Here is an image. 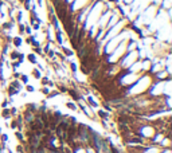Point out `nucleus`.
<instances>
[{
    "mask_svg": "<svg viewBox=\"0 0 172 153\" xmlns=\"http://www.w3.org/2000/svg\"><path fill=\"white\" fill-rule=\"evenodd\" d=\"M84 102L88 106H90L92 109H94V110L100 108V102H98V101L96 100L93 96H90V94H89V96H86V100H84Z\"/></svg>",
    "mask_w": 172,
    "mask_h": 153,
    "instance_id": "f257e3e1",
    "label": "nucleus"
},
{
    "mask_svg": "<svg viewBox=\"0 0 172 153\" xmlns=\"http://www.w3.org/2000/svg\"><path fill=\"white\" fill-rule=\"evenodd\" d=\"M94 113H96L98 120H109V117H110L109 112H106V110H104V109H100V108L94 110Z\"/></svg>",
    "mask_w": 172,
    "mask_h": 153,
    "instance_id": "f03ea898",
    "label": "nucleus"
},
{
    "mask_svg": "<svg viewBox=\"0 0 172 153\" xmlns=\"http://www.w3.org/2000/svg\"><path fill=\"white\" fill-rule=\"evenodd\" d=\"M54 42H55V44H58V46L65 44V40H63V31H62V30H57V31H55Z\"/></svg>",
    "mask_w": 172,
    "mask_h": 153,
    "instance_id": "7ed1b4c3",
    "label": "nucleus"
},
{
    "mask_svg": "<svg viewBox=\"0 0 172 153\" xmlns=\"http://www.w3.org/2000/svg\"><path fill=\"white\" fill-rule=\"evenodd\" d=\"M59 48H61V53L65 55L66 58H71V57H74V54L75 51L73 50V48H69L67 46H65V44H62V46H59Z\"/></svg>",
    "mask_w": 172,
    "mask_h": 153,
    "instance_id": "20e7f679",
    "label": "nucleus"
},
{
    "mask_svg": "<svg viewBox=\"0 0 172 153\" xmlns=\"http://www.w3.org/2000/svg\"><path fill=\"white\" fill-rule=\"evenodd\" d=\"M11 44H12V46L16 48V50H19V48L22 47V44H23V38L20 35L12 36V42H11Z\"/></svg>",
    "mask_w": 172,
    "mask_h": 153,
    "instance_id": "39448f33",
    "label": "nucleus"
},
{
    "mask_svg": "<svg viewBox=\"0 0 172 153\" xmlns=\"http://www.w3.org/2000/svg\"><path fill=\"white\" fill-rule=\"evenodd\" d=\"M26 61L28 62L30 65H34V66H35L38 62H39V61H38V55H36V54H34L32 51H31V53H28L26 55Z\"/></svg>",
    "mask_w": 172,
    "mask_h": 153,
    "instance_id": "423d86ee",
    "label": "nucleus"
},
{
    "mask_svg": "<svg viewBox=\"0 0 172 153\" xmlns=\"http://www.w3.org/2000/svg\"><path fill=\"white\" fill-rule=\"evenodd\" d=\"M0 118H3L4 121H7V120H11V118H12V116H11V113H9V108L0 109Z\"/></svg>",
    "mask_w": 172,
    "mask_h": 153,
    "instance_id": "0eeeda50",
    "label": "nucleus"
},
{
    "mask_svg": "<svg viewBox=\"0 0 172 153\" xmlns=\"http://www.w3.org/2000/svg\"><path fill=\"white\" fill-rule=\"evenodd\" d=\"M157 146H160V148H171V140H169V136H165L163 140L157 144Z\"/></svg>",
    "mask_w": 172,
    "mask_h": 153,
    "instance_id": "6e6552de",
    "label": "nucleus"
},
{
    "mask_svg": "<svg viewBox=\"0 0 172 153\" xmlns=\"http://www.w3.org/2000/svg\"><path fill=\"white\" fill-rule=\"evenodd\" d=\"M65 106H66L69 110H71V112H78V106H77V102H74V101H66L65 102Z\"/></svg>",
    "mask_w": 172,
    "mask_h": 153,
    "instance_id": "1a4fd4ad",
    "label": "nucleus"
},
{
    "mask_svg": "<svg viewBox=\"0 0 172 153\" xmlns=\"http://www.w3.org/2000/svg\"><path fill=\"white\" fill-rule=\"evenodd\" d=\"M42 75H43V73L40 70H38L36 67H32V70H31V77L34 79H36V81H39L40 78H42Z\"/></svg>",
    "mask_w": 172,
    "mask_h": 153,
    "instance_id": "9d476101",
    "label": "nucleus"
},
{
    "mask_svg": "<svg viewBox=\"0 0 172 153\" xmlns=\"http://www.w3.org/2000/svg\"><path fill=\"white\" fill-rule=\"evenodd\" d=\"M19 53H20V51L15 48V50H11V51H9V53H8V55H7V57H8V59H9V61H11V62H12V61H18Z\"/></svg>",
    "mask_w": 172,
    "mask_h": 153,
    "instance_id": "9b49d317",
    "label": "nucleus"
},
{
    "mask_svg": "<svg viewBox=\"0 0 172 153\" xmlns=\"http://www.w3.org/2000/svg\"><path fill=\"white\" fill-rule=\"evenodd\" d=\"M15 137H16L19 144H24V142H26V137H24V133H23V132L15 130Z\"/></svg>",
    "mask_w": 172,
    "mask_h": 153,
    "instance_id": "f8f14e48",
    "label": "nucleus"
},
{
    "mask_svg": "<svg viewBox=\"0 0 172 153\" xmlns=\"http://www.w3.org/2000/svg\"><path fill=\"white\" fill-rule=\"evenodd\" d=\"M19 81H20V82H22L23 85H27V83H30V75L26 74V73H20Z\"/></svg>",
    "mask_w": 172,
    "mask_h": 153,
    "instance_id": "ddd939ff",
    "label": "nucleus"
},
{
    "mask_svg": "<svg viewBox=\"0 0 172 153\" xmlns=\"http://www.w3.org/2000/svg\"><path fill=\"white\" fill-rule=\"evenodd\" d=\"M59 96H62L61 93L58 92L57 89H53V90L49 93V96L46 97V100H53V98H55V97H59Z\"/></svg>",
    "mask_w": 172,
    "mask_h": 153,
    "instance_id": "4468645a",
    "label": "nucleus"
},
{
    "mask_svg": "<svg viewBox=\"0 0 172 153\" xmlns=\"http://www.w3.org/2000/svg\"><path fill=\"white\" fill-rule=\"evenodd\" d=\"M23 90H26V93H28V94H34V93L36 92L35 86H34V85H30V83L24 85V89H23Z\"/></svg>",
    "mask_w": 172,
    "mask_h": 153,
    "instance_id": "2eb2a0df",
    "label": "nucleus"
},
{
    "mask_svg": "<svg viewBox=\"0 0 172 153\" xmlns=\"http://www.w3.org/2000/svg\"><path fill=\"white\" fill-rule=\"evenodd\" d=\"M50 92H51V89H50L49 86H40V89H39V93L42 94V96H44V97L49 96Z\"/></svg>",
    "mask_w": 172,
    "mask_h": 153,
    "instance_id": "dca6fc26",
    "label": "nucleus"
},
{
    "mask_svg": "<svg viewBox=\"0 0 172 153\" xmlns=\"http://www.w3.org/2000/svg\"><path fill=\"white\" fill-rule=\"evenodd\" d=\"M11 122H9V129H13V130H16V128H18V120L15 117H12L9 120Z\"/></svg>",
    "mask_w": 172,
    "mask_h": 153,
    "instance_id": "f3484780",
    "label": "nucleus"
},
{
    "mask_svg": "<svg viewBox=\"0 0 172 153\" xmlns=\"http://www.w3.org/2000/svg\"><path fill=\"white\" fill-rule=\"evenodd\" d=\"M39 81H40V86H47V85H49V81H50V77L42 75V78H40Z\"/></svg>",
    "mask_w": 172,
    "mask_h": 153,
    "instance_id": "a211bd4d",
    "label": "nucleus"
},
{
    "mask_svg": "<svg viewBox=\"0 0 172 153\" xmlns=\"http://www.w3.org/2000/svg\"><path fill=\"white\" fill-rule=\"evenodd\" d=\"M20 65H22V63H19L18 61H12L11 62V71H18Z\"/></svg>",
    "mask_w": 172,
    "mask_h": 153,
    "instance_id": "6ab92c4d",
    "label": "nucleus"
},
{
    "mask_svg": "<svg viewBox=\"0 0 172 153\" xmlns=\"http://www.w3.org/2000/svg\"><path fill=\"white\" fill-rule=\"evenodd\" d=\"M9 113H11V116L12 117H16L20 112H19V109L16 108V106H9Z\"/></svg>",
    "mask_w": 172,
    "mask_h": 153,
    "instance_id": "aec40b11",
    "label": "nucleus"
},
{
    "mask_svg": "<svg viewBox=\"0 0 172 153\" xmlns=\"http://www.w3.org/2000/svg\"><path fill=\"white\" fill-rule=\"evenodd\" d=\"M31 1H32V0H23V8L26 9V11H30L31 9V4H32V3H31Z\"/></svg>",
    "mask_w": 172,
    "mask_h": 153,
    "instance_id": "412c9836",
    "label": "nucleus"
},
{
    "mask_svg": "<svg viewBox=\"0 0 172 153\" xmlns=\"http://www.w3.org/2000/svg\"><path fill=\"white\" fill-rule=\"evenodd\" d=\"M4 108H9V101H8V97H5L4 100L0 102V109H4Z\"/></svg>",
    "mask_w": 172,
    "mask_h": 153,
    "instance_id": "4be33fe9",
    "label": "nucleus"
},
{
    "mask_svg": "<svg viewBox=\"0 0 172 153\" xmlns=\"http://www.w3.org/2000/svg\"><path fill=\"white\" fill-rule=\"evenodd\" d=\"M8 140H9V136L7 134V133H0V142H8Z\"/></svg>",
    "mask_w": 172,
    "mask_h": 153,
    "instance_id": "5701e85b",
    "label": "nucleus"
},
{
    "mask_svg": "<svg viewBox=\"0 0 172 153\" xmlns=\"http://www.w3.org/2000/svg\"><path fill=\"white\" fill-rule=\"evenodd\" d=\"M16 26H18L19 35H24V26H26V24H23V23H16Z\"/></svg>",
    "mask_w": 172,
    "mask_h": 153,
    "instance_id": "b1692460",
    "label": "nucleus"
},
{
    "mask_svg": "<svg viewBox=\"0 0 172 153\" xmlns=\"http://www.w3.org/2000/svg\"><path fill=\"white\" fill-rule=\"evenodd\" d=\"M22 19H23V11L19 9L18 12H16V19H15V22H16V23H22Z\"/></svg>",
    "mask_w": 172,
    "mask_h": 153,
    "instance_id": "393cba45",
    "label": "nucleus"
},
{
    "mask_svg": "<svg viewBox=\"0 0 172 153\" xmlns=\"http://www.w3.org/2000/svg\"><path fill=\"white\" fill-rule=\"evenodd\" d=\"M24 34H26V35H32V27H31L30 24H26V26H24Z\"/></svg>",
    "mask_w": 172,
    "mask_h": 153,
    "instance_id": "a878e982",
    "label": "nucleus"
},
{
    "mask_svg": "<svg viewBox=\"0 0 172 153\" xmlns=\"http://www.w3.org/2000/svg\"><path fill=\"white\" fill-rule=\"evenodd\" d=\"M26 61V54L23 53H19V57H18V62L19 63H23V62Z\"/></svg>",
    "mask_w": 172,
    "mask_h": 153,
    "instance_id": "bb28decb",
    "label": "nucleus"
},
{
    "mask_svg": "<svg viewBox=\"0 0 172 153\" xmlns=\"http://www.w3.org/2000/svg\"><path fill=\"white\" fill-rule=\"evenodd\" d=\"M16 152H18V153H24L23 144H18V145H16Z\"/></svg>",
    "mask_w": 172,
    "mask_h": 153,
    "instance_id": "cd10ccee",
    "label": "nucleus"
},
{
    "mask_svg": "<svg viewBox=\"0 0 172 153\" xmlns=\"http://www.w3.org/2000/svg\"><path fill=\"white\" fill-rule=\"evenodd\" d=\"M36 5H38L39 8H43V5H44V0H36Z\"/></svg>",
    "mask_w": 172,
    "mask_h": 153,
    "instance_id": "c85d7f7f",
    "label": "nucleus"
},
{
    "mask_svg": "<svg viewBox=\"0 0 172 153\" xmlns=\"http://www.w3.org/2000/svg\"><path fill=\"white\" fill-rule=\"evenodd\" d=\"M1 132H3V128H1V125H0V133H1Z\"/></svg>",
    "mask_w": 172,
    "mask_h": 153,
    "instance_id": "c756f323",
    "label": "nucleus"
},
{
    "mask_svg": "<svg viewBox=\"0 0 172 153\" xmlns=\"http://www.w3.org/2000/svg\"><path fill=\"white\" fill-rule=\"evenodd\" d=\"M0 93H1V90H0Z\"/></svg>",
    "mask_w": 172,
    "mask_h": 153,
    "instance_id": "7c9ffc66",
    "label": "nucleus"
}]
</instances>
